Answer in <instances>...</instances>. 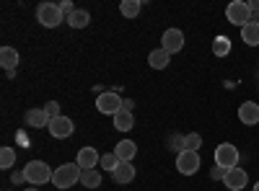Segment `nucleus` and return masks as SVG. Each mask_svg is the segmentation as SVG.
Segmentation results:
<instances>
[{"label": "nucleus", "instance_id": "aec40b11", "mask_svg": "<svg viewBox=\"0 0 259 191\" xmlns=\"http://www.w3.org/2000/svg\"><path fill=\"white\" fill-rule=\"evenodd\" d=\"M89 21H91V13L83 11V8H75V13L68 16V24L73 29H85V26H89Z\"/></svg>", "mask_w": 259, "mask_h": 191}, {"label": "nucleus", "instance_id": "cd10ccee", "mask_svg": "<svg viewBox=\"0 0 259 191\" xmlns=\"http://www.w3.org/2000/svg\"><path fill=\"white\" fill-rule=\"evenodd\" d=\"M226 173H228L226 168H221V165H215L212 171H210V178H215V181H221V178H226Z\"/></svg>", "mask_w": 259, "mask_h": 191}, {"label": "nucleus", "instance_id": "f8f14e48", "mask_svg": "<svg viewBox=\"0 0 259 191\" xmlns=\"http://www.w3.org/2000/svg\"><path fill=\"white\" fill-rule=\"evenodd\" d=\"M83 171H91V168H96L101 163V155L94 150V147H80L78 150V160H75Z\"/></svg>", "mask_w": 259, "mask_h": 191}, {"label": "nucleus", "instance_id": "6e6552de", "mask_svg": "<svg viewBox=\"0 0 259 191\" xmlns=\"http://www.w3.org/2000/svg\"><path fill=\"white\" fill-rule=\"evenodd\" d=\"M50 135L55 137V140H68L70 135H73V130H75V124H73V119L70 116H57V119H50Z\"/></svg>", "mask_w": 259, "mask_h": 191}, {"label": "nucleus", "instance_id": "9b49d317", "mask_svg": "<svg viewBox=\"0 0 259 191\" xmlns=\"http://www.w3.org/2000/svg\"><path fill=\"white\" fill-rule=\"evenodd\" d=\"M239 119H241V124H246V126L259 124V103L244 101V103L239 106Z\"/></svg>", "mask_w": 259, "mask_h": 191}, {"label": "nucleus", "instance_id": "c756f323", "mask_svg": "<svg viewBox=\"0 0 259 191\" xmlns=\"http://www.w3.org/2000/svg\"><path fill=\"white\" fill-rule=\"evenodd\" d=\"M26 181V173L24 171H13L11 173V183H24Z\"/></svg>", "mask_w": 259, "mask_h": 191}, {"label": "nucleus", "instance_id": "bb28decb", "mask_svg": "<svg viewBox=\"0 0 259 191\" xmlns=\"http://www.w3.org/2000/svg\"><path fill=\"white\" fill-rule=\"evenodd\" d=\"M45 111H47V116H50V119H57V116H62V114H60V103H57V101H50V103H45Z\"/></svg>", "mask_w": 259, "mask_h": 191}, {"label": "nucleus", "instance_id": "393cba45", "mask_svg": "<svg viewBox=\"0 0 259 191\" xmlns=\"http://www.w3.org/2000/svg\"><path fill=\"white\" fill-rule=\"evenodd\" d=\"M202 147V137L197 132H192V135H184V150H192V153H197Z\"/></svg>", "mask_w": 259, "mask_h": 191}, {"label": "nucleus", "instance_id": "72a5a7b5", "mask_svg": "<svg viewBox=\"0 0 259 191\" xmlns=\"http://www.w3.org/2000/svg\"><path fill=\"white\" fill-rule=\"evenodd\" d=\"M251 191H259V181H256V183H254V188H251Z\"/></svg>", "mask_w": 259, "mask_h": 191}, {"label": "nucleus", "instance_id": "9d476101", "mask_svg": "<svg viewBox=\"0 0 259 191\" xmlns=\"http://www.w3.org/2000/svg\"><path fill=\"white\" fill-rule=\"evenodd\" d=\"M223 183H226V188H231V191H241L246 183H249V173L244 171V168H231V171L226 173V178H223Z\"/></svg>", "mask_w": 259, "mask_h": 191}, {"label": "nucleus", "instance_id": "423d86ee", "mask_svg": "<svg viewBox=\"0 0 259 191\" xmlns=\"http://www.w3.org/2000/svg\"><path fill=\"white\" fill-rule=\"evenodd\" d=\"M200 153H192V150H182L179 155H177V171L182 173V176H194L200 171Z\"/></svg>", "mask_w": 259, "mask_h": 191}, {"label": "nucleus", "instance_id": "4468645a", "mask_svg": "<svg viewBox=\"0 0 259 191\" xmlns=\"http://www.w3.org/2000/svg\"><path fill=\"white\" fill-rule=\"evenodd\" d=\"M26 126H31V130H41V126H50V116L45 109H29L26 116H24Z\"/></svg>", "mask_w": 259, "mask_h": 191}, {"label": "nucleus", "instance_id": "473e14b6", "mask_svg": "<svg viewBox=\"0 0 259 191\" xmlns=\"http://www.w3.org/2000/svg\"><path fill=\"white\" fill-rule=\"evenodd\" d=\"M24 191H39V188H36V186H29V188H24Z\"/></svg>", "mask_w": 259, "mask_h": 191}, {"label": "nucleus", "instance_id": "f257e3e1", "mask_svg": "<svg viewBox=\"0 0 259 191\" xmlns=\"http://www.w3.org/2000/svg\"><path fill=\"white\" fill-rule=\"evenodd\" d=\"M80 173H83V168L78 163H62V165H57V171L52 173V183L57 188H70V186L80 183Z\"/></svg>", "mask_w": 259, "mask_h": 191}, {"label": "nucleus", "instance_id": "c85d7f7f", "mask_svg": "<svg viewBox=\"0 0 259 191\" xmlns=\"http://www.w3.org/2000/svg\"><path fill=\"white\" fill-rule=\"evenodd\" d=\"M60 8H62V13H65V18H68L70 13H75V6L70 3V0H62V3H60Z\"/></svg>", "mask_w": 259, "mask_h": 191}, {"label": "nucleus", "instance_id": "dca6fc26", "mask_svg": "<svg viewBox=\"0 0 259 191\" xmlns=\"http://www.w3.org/2000/svg\"><path fill=\"white\" fill-rule=\"evenodd\" d=\"M0 65H3L6 73H16V68H18V52L13 47H3V49H0Z\"/></svg>", "mask_w": 259, "mask_h": 191}, {"label": "nucleus", "instance_id": "2f4dec72", "mask_svg": "<svg viewBox=\"0 0 259 191\" xmlns=\"http://www.w3.org/2000/svg\"><path fill=\"white\" fill-rule=\"evenodd\" d=\"M249 8H251V13H254V16H259V0H251Z\"/></svg>", "mask_w": 259, "mask_h": 191}, {"label": "nucleus", "instance_id": "2eb2a0df", "mask_svg": "<svg viewBox=\"0 0 259 191\" xmlns=\"http://www.w3.org/2000/svg\"><path fill=\"white\" fill-rule=\"evenodd\" d=\"M112 178H114V183H117V186H124V183H130V181L135 178V165H133V163H119V165L114 168Z\"/></svg>", "mask_w": 259, "mask_h": 191}, {"label": "nucleus", "instance_id": "7ed1b4c3", "mask_svg": "<svg viewBox=\"0 0 259 191\" xmlns=\"http://www.w3.org/2000/svg\"><path fill=\"white\" fill-rule=\"evenodd\" d=\"M226 18H228V24L244 29L249 21L254 18V13H251L246 0H233V3H228V8H226Z\"/></svg>", "mask_w": 259, "mask_h": 191}, {"label": "nucleus", "instance_id": "a211bd4d", "mask_svg": "<svg viewBox=\"0 0 259 191\" xmlns=\"http://www.w3.org/2000/svg\"><path fill=\"white\" fill-rule=\"evenodd\" d=\"M241 39L249 47H259V21H249V24L241 29Z\"/></svg>", "mask_w": 259, "mask_h": 191}, {"label": "nucleus", "instance_id": "4be33fe9", "mask_svg": "<svg viewBox=\"0 0 259 191\" xmlns=\"http://www.w3.org/2000/svg\"><path fill=\"white\" fill-rule=\"evenodd\" d=\"M80 186H85V188L101 186V171H96V168H91V171H83V173H80Z\"/></svg>", "mask_w": 259, "mask_h": 191}, {"label": "nucleus", "instance_id": "5701e85b", "mask_svg": "<svg viewBox=\"0 0 259 191\" xmlns=\"http://www.w3.org/2000/svg\"><path fill=\"white\" fill-rule=\"evenodd\" d=\"M212 54H215V57L231 54V39H228V36H215V39H212Z\"/></svg>", "mask_w": 259, "mask_h": 191}, {"label": "nucleus", "instance_id": "f3484780", "mask_svg": "<svg viewBox=\"0 0 259 191\" xmlns=\"http://www.w3.org/2000/svg\"><path fill=\"white\" fill-rule=\"evenodd\" d=\"M168 62H171V54L166 49H153V52L148 54V65L153 68V70H166Z\"/></svg>", "mask_w": 259, "mask_h": 191}, {"label": "nucleus", "instance_id": "a878e982", "mask_svg": "<svg viewBox=\"0 0 259 191\" xmlns=\"http://www.w3.org/2000/svg\"><path fill=\"white\" fill-rule=\"evenodd\" d=\"M104 171H109V173H114V168L119 165V160H117V155L114 153H106V155H101V163H99Z\"/></svg>", "mask_w": 259, "mask_h": 191}, {"label": "nucleus", "instance_id": "7c9ffc66", "mask_svg": "<svg viewBox=\"0 0 259 191\" xmlns=\"http://www.w3.org/2000/svg\"><path fill=\"white\" fill-rule=\"evenodd\" d=\"M133 106H135L133 98H122V109H124V111H133Z\"/></svg>", "mask_w": 259, "mask_h": 191}, {"label": "nucleus", "instance_id": "f03ea898", "mask_svg": "<svg viewBox=\"0 0 259 191\" xmlns=\"http://www.w3.org/2000/svg\"><path fill=\"white\" fill-rule=\"evenodd\" d=\"M36 21H39L45 29H55V26L62 24V21H68V18H65L60 3H41V6L36 8Z\"/></svg>", "mask_w": 259, "mask_h": 191}, {"label": "nucleus", "instance_id": "39448f33", "mask_svg": "<svg viewBox=\"0 0 259 191\" xmlns=\"http://www.w3.org/2000/svg\"><path fill=\"white\" fill-rule=\"evenodd\" d=\"M215 165L226 168V171H231V168L239 165V150L231 145V142H223L215 147Z\"/></svg>", "mask_w": 259, "mask_h": 191}, {"label": "nucleus", "instance_id": "ddd939ff", "mask_svg": "<svg viewBox=\"0 0 259 191\" xmlns=\"http://www.w3.org/2000/svg\"><path fill=\"white\" fill-rule=\"evenodd\" d=\"M114 155L119 163H133V158L138 155V145L133 140H122L117 147H114Z\"/></svg>", "mask_w": 259, "mask_h": 191}, {"label": "nucleus", "instance_id": "6ab92c4d", "mask_svg": "<svg viewBox=\"0 0 259 191\" xmlns=\"http://www.w3.org/2000/svg\"><path fill=\"white\" fill-rule=\"evenodd\" d=\"M112 119H114V126H117L119 132H130V130H133V124H135L133 111H124V109H122V111H117Z\"/></svg>", "mask_w": 259, "mask_h": 191}, {"label": "nucleus", "instance_id": "412c9836", "mask_svg": "<svg viewBox=\"0 0 259 191\" xmlns=\"http://www.w3.org/2000/svg\"><path fill=\"white\" fill-rule=\"evenodd\" d=\"M140 8H143L140 0H122V3H119V13H122L124 18H135V16H140Z\"/></svg>", "mask_w": 259, "mask_h": 191}, {"label": "nucleus", "instance_id": "20e7f679", "mask_svg": "<svg viewBox=\"0 0 259 191\" xmlns=\"http://www.w3.org/2000/svg\"><path fill=\"white\" fill-rule=\"evenodd\" d=\"M24 173H26V183L41 186V183L52 181V173H55V171H50V165H47L45 160H31V163L24 168Z\"/></svg>", "mask_w": 259, "mask_h": 191}, {"label": "nucleus", "instance_id": "b1692460", "mask_svg": "<svg viewBox=\"0 0 259 191\" xmlns=\"http://www.w3.org/2000/svg\"><path fill=\"white\" fill-rule=\"evenodd\" d=\"M13 165H16V150L13 147H3V150H0V168H3V171H11Z\"/></svg>", "mask_w": 259, "mask_h": 191}, {"label": "nucleus", "instance_id": "0eeeda50", "mask_svg": "<svg viewBox=\"0 0 259 191\" xmlns=\"http://www.w3.org/2000/svg\"><path fill=\"white\" fill-rule=\"evenodd\" d=\"M96 109H99V114H109V116H114L117 111H122V98H119V93H117V91L99 93Z\"/></svg>", "mask_w": 259, "mask_h": 191}, {"label": "nucleus", "instance_id": "1a4fd4ad", "mask_svg": "<svg viewBox=\"0 0 259 191\" xmlns=\"http://www.w3.org/2000/svg\"><path fill=\"white\" fill-rule=\"evenodd\" d=\"M184 47V34L182 29H166L161 36V49H166L168 54H177Z\"/></svg>", "mask_w": 259, "mask_h": 191}]
</instances>
